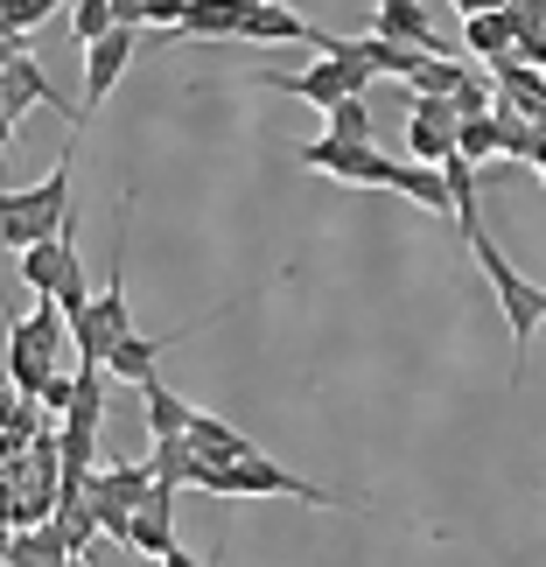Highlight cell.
<instances>
[{"label":"cell","instance_id":"obj_28","mask_svg":"<svg viewBox=\"0 0 546 567\" xmlns=\"http://www.w3.org/2000/svg\"><path fill=\"white\" fill-rule=\"evenodd\" d=\"M189 0H141V29H183Z\"/></svg>","mask_w":546,"mask_h":567},{"label":"cell","instance_id":"obj_6","mask_svg":"<svg viewBox=\"0 0 546 567\" xmlns=\"http://www.w3.org/2000/svg\"><path fill=\"white\" fill-rule=\"evenodd\" d=\"M147 491H155L147 463H120V470L84 476V505H92L99 533H105V539H120V547H126V533H134V512H141V497H147Z\"/></svg>","mask_w":546,"mask_h":567},{"label":"cell","instance_id":"obj_12","mask_svg":"<svg viewBox=\"0 0 546 567\" xmlns=\"http://www.w3.org/2000/svg\"><path fill=\"white\" fill-rule=\"evenodd\" d=\"M126 547L147 554V560H162L168 547H176V484H155L141 497V512H134V533H126Z\"/></svg>","mask_w":546,"mask_h":567},{"label":"cell","instance_id":"obj_16","mask_svg":"<svg viewBox=\"0 0 546 567\" xmlns=\"http://www.w3.org/2000/svg\"><path fill=\"white\" fill-rule=\"evenodd\" d=\"M316 21H301L288 0H246L238 14V42H309Z\"/></svg>","mask_w":546,"mask_h":567},{"label":"cell","instance_id":"obj_14","mask_svg":"<svg viewBox=\"0 0 546 567\" xmlns=\"http://www.w3.org/2000/svg\"><path fill=\"white\" fill-rule=\"evenodd\" d=\"M183 442H189V455H204V463H225V470H238V463H253V455H259V442H246L231 421H217V413H204V406H196V421H189Z\"/></svg>","mask_w":546,"mask_h":567},{"label":"cell","instance_id":"obj_25","mask_svg":"<svg viewBox=\"0 0 546 567\" xmlns=\"http://www.w3.org/2000/svg\"><path fill=\"white\" fill-rule=\"evenodd\" d=\"M120 21H113V0H71V35L78 50H92V42H105Z\"/></svg>","mask_w":546,"mask_h":567},{"label":"cell","instance_id":"obj_13","mask_svg":"<svg viewBox=\"0 0 546 567\" xmlns=\"http://www.w3.org/2000/svg\"><path fill=\"white\" fill-rule=\"evenodd\" d=\"M204 322H210V316H204ZM204 322H183V330H168V337H141V330H134V337H126L113 358H105V379H126V385L155 379V364H162V351H168V343L196 337V330H204Z\"/></svg>","mask_w":546,"mask_h":567},{"label":"cell","instance_id":"obj_3","mask_svg":"<svg viewBox=\"0 0 546 567\" xmlns=\"http://www.w3.org/2000/svg\"><path fill=\"white\" fill-rule=\"evenodd\" d=\"M476 267H484V280H491V295H497V309H505V322H512V379H526V351H533V337H539V322H546V288H533L526 274L505 259V246L484 231L476 238Z\"/></svg>","mask_w":546,"mask_h":567},{"label":"cell","instance_id":"obj_8","mask_svg":"<svg viewBox=\"0 0 546 567\" xmlns=\"http://www.w3.org/2000/svg\"><path fill=\"white\" fill-rule=\"evenodd\" d=\"M231 497H295V505H337V512H358V497H343L330 484H309V476L280 470L274 455H253V463L231 470Z\"/></svg>","mask_w":546,"mask_h":567},{"label":"cell","instance_id":"obj_9","mask_svg":"<svg viewBox=\"0 0 546 567\" xmlns=\"http://www.w3.org/2000/svg\"><path fill=\"white\" fill-rule=\"evenodd\" d=\"M371 35H385V42H406V50H421V56H463V42L434 35V21H427V0H379V8H371Z\"/></svg>","mask_w":546,"mask_h":567},{"label":"cell","instance_id":"obj_17","mask_svg":"<svg viewBox=\"0 0 546 567\" xmlns=\"http://www.w3.org/2000/svg\"><path fill=\"white\" fill-rule=\"evenodd\" d=\"M134 392H141V413H147V434H155V442H176V434H189L196 406L183 400L176 385H162V379H141Z\"/></svg>","mask_w":546,"mask_h":567},{"label":"cell","instance_id":"obj_19","mask_svg":"<svg viewBox=\"0 0 546 567\" xmlns=\"http://www.w3.org/2000/svg\"><path fill=\"white\" fill-rule=\"evenodd\" d=\"M238 14H246V0H189L176 42H231L238 35Z\"/></svg>","mask_w":546,"mask_h":567},{"label":"cell","instance_id":"obj_24","mask_svg":"<svg viewBox=\"0 0 546 567\" xmlns=\"http://www.w3.org/2000/svg\"><path fill=\"white\" fill-rule=\"evenodd\" d=\"M455 155L476 162V168H491L497 155H505V141H497V120H491V113H484V120H463V126H455Z\"/></svg>","mask_w":546,"mask_h":567},{"label":"cell","instance_id":"obj_27","mask_svg":"<svg viewBox=\"0 0 546 567\" xmlns=\"http://www.w3.org/2000/svg\"><path fill=\"white\" fill-rule=\"evenodd\" d=\"M71 400H78V379H71V372H56L50 385H42V392H35V406H42V413H50V421H63V413H71Z\"/></svg>","mask_w":546,"mask_h":567},{"label":"cell","instance_id":"obj_20","mask_svg":"<svg viewBox=\"0 0 546 567\" xmlns=\"http://www.w3.org/2000/svg\"><path fill=\"white\" fill-rule=\"evenodd\" d=\"M392 189H400L406 204H421L427 217H455V204H449V176H442V168L400 162V168H392Z\"/></svg>","mask_w":546,"mask_h":567},{"label":"cell","instance_id":"obj_23","mask_svg":"<svg viewBox=\"0 0 546 567\" xmlns=\"http://www.w3.org/2000/svg\"><path fill=\"white\" fill-rule=\"evenodd\" d=\"M322 134H330V141H358V147H379V120H371V99H337Z\"/></svg>","mask_w":546,"mask_h":567},{"label":"cell","instance_id":"obj_10","mask_svg":"<svg viewBox=\"0 0 546 567\" xmlns=\"http://www.w3.org/2000/svg\"><path fill=\"white\" fill-rule=\"evenodd\" d=\"M455 126H463V113H455L449 99H413V113H406V155L421 162V168L455 162Z\"/></svg>","mask_w":546,"mask_h":567},{"label":"cell","instance_id":"obj_18","mask_svg":"<svg viewBox=\"0 0 546 567\" xmlns=\"http://www.w3.org/2000/svg\"><path fill=\"white\" fill-rule=\"evenodd\" d=\"M463 56H476L491 71V63L518 56V29H512V8L505 14H463Z\"/></svg>","mask_w":546,"mask_h":567},{"label":"cell","instance_id":"obj_30","mask_svg":"<svg viewBox=\"0 0 546 567\" xmlns=\"http://www.w3.org/2000/svg\"><path fill=\"white\" fill-rule=\"evenodd\" d=\"M455 14H505V8H518V0H449Z\"/></svg>","mask_w":546,"mask_h":567},{"label":"cell","instance_id":"obj_5","mask_svg":"<svg viewBox=\"0 0 546 567\" xmlns=\"http://www.w3.org/2000/svg\"><path fill=\"white\" fill-rule=\"evenodd\" d=\"M78 210L63 217L56 238H42V246L21 252V288H35V301H56L63 316H84L92 309V288H84V259H78Z\"/></svg>","mask_w":546,"mask_h":567},{"label":"cell","instance_id":"obj_15","mask_svg":"<svg viewBox=\"0 0 546 567\" xmlns=\"http://www.w3.org/2000/svg\"><path fill=\"white\" fill-rule=\"evenodd\" d=\"M491 84H497V105L518 120H539L546 113V71H533L526 56H505V63H491Z\"/></svg>","mask_w":546,"mask_h":567},{"label":"cell","instance_id":"obj_11","mask_svg":"<svg viewBox=\"0 0 546 567\" xmlns=\"http://www.w3.org/2000/svg\"><path fill=\"white\" fill-rule=\"evenodd\" d=\"M134 50H141V29H113L105 42H92V50H84V113L113 99V84L126 78V63H134Z\"/></svg>","mask_w":546,"mask_h":567},{"label":"cell","instance_id":"obj_2","mask_svg":"<svg viewBox=\"0 0 546 567\" xmlns=\"http://www.w3.org/2000/svg\"><path fill=\"white\" fill-rule=\"evenodd\" d=\"M63 343H71V316H63L56 301H35L29 316L8 322V385L21 392V400H35V392L56 379Z\"/></svg>","mask_w":546,"mask_h":567},{"label":"cell","instance_id":"obj_31","mask_svg":"<svg viewBox=\"0 0 546 567\" xmlns=\"http://www.w3.org/2000/svg\"><path fill=\"white\" fill-rule=\"evenodd\" d=\"M162 567H217V560H196V554H183V547H168V554H162Z\"/></svg>","mask_w":546,"mask_h":567},{"label":"cell","instance_id":"obj_1","mask_svg":"<svg viewBox=\"0 0 546 567\" xmlns=\"http://www.w3.org/2000/svg\"><path fill=\"white\" fill-rule=\"evenodd\" d=\"M126 196H120V238H113V274H105V288L92 295V309L71 316V351L92 364V372H105V358L120 351L126 337H134V316H126V288H120V274H126Z\"/></svg>","mask_w":546,"mask_h":567},{"label":"cell","instance_id":"obj_26","mask_svg":"<svg viewBox=\"0 0 546 567\" xmlns=\"http://www.w3.org/2000/svg\"><path fill=\"white\" fill-rule=\"evenodd\" d=\"M63 8V0H0V29H14V35H35V21Z\"/></svg>","mask_w":546,"mask_h":567},{"label":"cell","instance_id":"obj_32","mask_svg":"<svg viewBox=\"0 0 546 567\" xmlns=\"http://www.w3.org/2000/svg\"><path fill=\"white\" fill-rule=\"evenodd\" d=\"M63 8H71V0H63Z\"/></svg>","mask_w":546,"mask_h":567},{"label":"cell","instance_id":"obj_22","mask_svg":"<svg viewBox=\"0 0 546 567\" xmlns=\"http://www.w3.org/2000/svg\"><path fill=\"white\" fill-rule=\"evenodd\" d=\"M8 567H71V547L56 526H21L8 533Z\"/></svg>","mask_w":546,"mask_h":567},{"label":"cell","instance_id":"obj_21","mask_svg":"<svg viewBox=\"0 0 546 567\" xmlns=\"http://www.w3.org/2000/svg\"><path fill=\"white\" fill-rule=\"evenodd\" d=\"M0 78H8V84H14V92H21V99H29V105H50V113H56V120H71V126H84V113H78V105H71V99H63V92H56V84H50V78H42V63H35V50H29V56H21V63H8V71H0Z\"/></svg>","mask_w":546,"mask_h":567},{"label":"cell","instance_id":"obj_29","mask_svg":"<svg viewBox=\"0 0 546 567\" xmlns=\"http://www.w3.org/2000/svg\"><path fill=\"white\" fill-rule=\"evenodd\" d=\"M21 113H29V99H21V92H14V84H8V78H0V120H8V126H14Z\"/></svg>","mask_w":546,"mask_h":567},{"label":"cell","instance_id":"obj_4","mask_svg":"<svg viewBox=\"0 0 546 567\" xmlns=\"http://www.w3.org/2000/svg\"><path fill=\"white\" fill-rule=\"evenodd\" d=\"M63 217H71V155H56V168H50L35 189H14L8 204H0V246L21 259L29 246L56 238Z\"/></svg>","mask_w":546,"mask_h":567},{"label":"cell","instance_id":"obj_7","mask_svg":"<svg viewBox=\"0 0 546 567\" xmlns=\"http://www.w3.org/2000/svg\"><path fill=\"white\" fill-rule=\"evenodd\" d=\"M295 162L301 168H322L330 183H358V189H392V155H379V147H358V141H330V134H316V141H301L295 147Z\"/></svg>","mask_w":546,"mask_h":567}]
</instances>
